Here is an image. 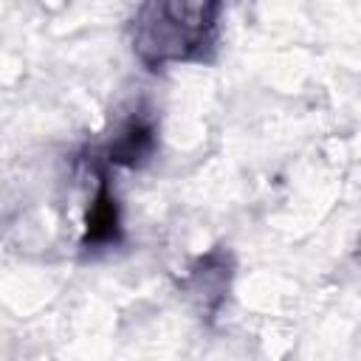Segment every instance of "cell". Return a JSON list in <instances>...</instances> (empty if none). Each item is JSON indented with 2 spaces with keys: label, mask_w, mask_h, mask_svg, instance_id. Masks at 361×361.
<instances>
[{
  "label": "cell",
  "mask_w": 361,
  "mask_h": 361,
  "mask_svg": "<svg viewBox=\"0 0 361 361\" xmlns=\"http://www.w3.org/2000/svg\"><path fill=\"white\" fill-rule=\"evenodd\" d=\"M214 6H192V3H169V6H149L138 20V51L144 59L166 62V59H186L200 45L206 48L212 28H214Z\"/></svg>",
  "instance_id": "6da1fadb"
}]
</instances>
